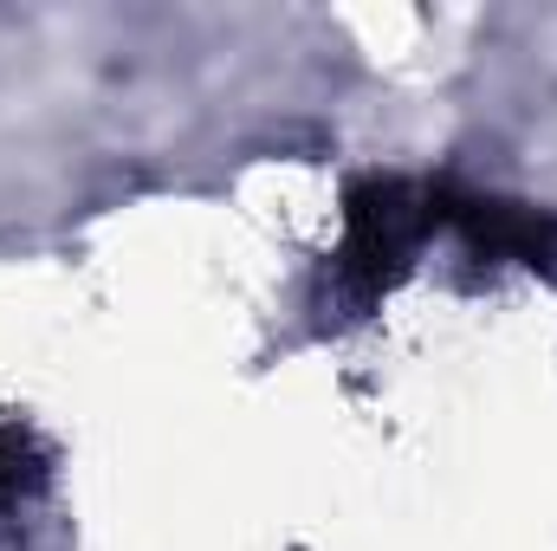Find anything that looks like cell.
I'll return each instance as SVG.
<instances>
[{"label":"cell","instance_id":"cell-3","mask_svg":"<svg viewBox=\"0 0 557 551\" xmlns=\"http://www.w3.org/2000/svg\"><path fill=\"white\" fill-rule=\"evenodd\" d=\"M46 480V448L26 428H0V513Z\"/></svg>","mask_w":557,"mask_h":551},{"label":"cell","instance_id":"cell-1","mask_svg":"<svg viewBox=\"0 0 557 551\" xmlns=\"http://www.w3.org/2000/svg\"><path fill=\"white\" fill-rule=\"evenodd\" d=\"M428 234H441L434 215V182L409 175H363L344 195V241L331 247L324 267V311L337 305L344 318H363L376 298L396 292V279L416 267Z\"/></svg>","mask_w":557,"mask_h":551},{"label":"cell","instance_id":"cell-2","mask_svg":"<svg viewBox=\"0 0 557 551\" xmlns=\"http://www.w3.org/2000/svg\"><path fill=\"white\" fill-rule=\"evenodd\" d=\"M434 215H441V228L460 234V247L473 260L557 273V215L532 208V201L480 195V188H460V182H434Z\"/></svg>","mask_w":557,"mask_h":551}]
</instances>
